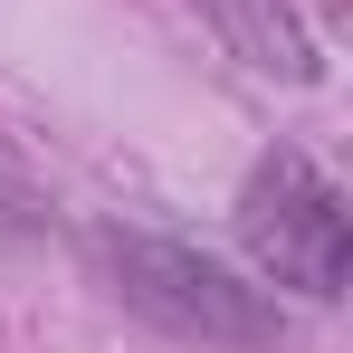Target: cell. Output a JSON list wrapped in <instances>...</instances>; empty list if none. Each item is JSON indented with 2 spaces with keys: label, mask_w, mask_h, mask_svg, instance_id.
<instances>
[{
  "label": "cell",
  "mask_w": 353,
  "mask_h": 353,
  "mask_svg": "<svg viewBox=\"0 0 353 353\" xmlns=\"http://www.w3.org/2000/svg\"><path fill=\"white\" fill-rule=\"evenodd\" d=\"M105 268H115V287L134 315H153V325H172L191 344H277V305L258 287H239L220 258H201V248H181V239H143V230H105Z\"/></svg>",
  "instance_id": "obj_1"
},
{
  "label": "cell",
  "mask_w": 353,
  "mask_h": 353,
  "mask_svg": "<svg viewBox=\"0 0 353 353\" xmlns=\"http://www.w3.org/2000/svg\"><path fill=\"white\" fill-rule=\"evenodd\" d=\"M239 230L258 248V268L296 296H334L344 287V191L315 172V163H258L248 172V201H239Z\"/></svg>",
  "instance_id": "obj_2"
}]
</instances>
